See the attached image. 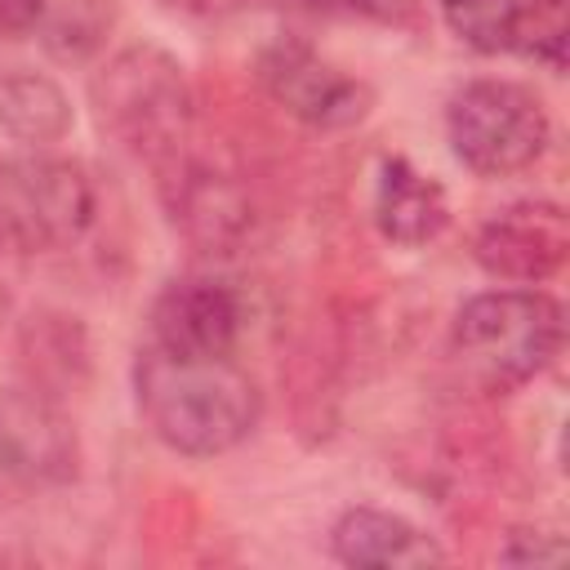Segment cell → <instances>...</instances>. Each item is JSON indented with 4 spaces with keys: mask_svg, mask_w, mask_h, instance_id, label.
Returning <instances> with one entry per match:
<instances>
[{
    "mask_svg": "<svg viewBox=\"0 0 570 570\" xmlns=\"http://www.w3.org/2000/svg\"><path fill=\"white\" fill-rule=\"evenodd\" d=\"M0 129L22 147H53L71 129V102L45 71H0Z\"/></svg>",
    "mask_w": 570,
    "mask_h": 570,
    "instance_id": "obj_13",
    "label": "cell"
},
{
    "mask_svg": "<svg viewBox=\"0 0 570 570\" xmlns=\"http://www.w3.org/2000/svg\"><path fill=\"white\" fill-rule=\"evenodd\" d=\"M472 254L494 281L539 285L557 276L570 254V218L557 200H517L481 223Z\"/></svg>",
    "mask_w": 570,
    "mask_h": 570,
    "instance_id": "obj_8",
    "label": "cell"
},
{
    "mask_svg": "<svg viewBox=\"0 0 570 570\" xmlns=\"http://www.w3.org/2000/svg\"><path fill=\"white\" fill-rule=\"evenodd\" d=\"M45 18V0H0V31L4 36H22L31 27H40Z\"/></svg>",
    "mask_w": 570,
    "mask_h": 570,
    "instance_id": "obj_18",
    "label": "cell"
},
{
    "mask_svg": "<svg viewBox=\"0 0 570 570\" xmlns=\"http://www.w3.org/2000/svg\"><path fill=\"white\" fill-rule=\"evenodd\" d=\"M445 223H450V205H445V191L436 178H428L423 169H414L401 156L379 165L374 227L392 245H428L445 232Z\"/></svg>",
    "mask_w": 570,
    "mask_h": 570,
    "instance_id": "obj_12",
    "label": "cell"
},
{
    "mask_svg": "<svg viewBox=\"0 0 570 570\" xmlns=\"http://www.w3.org/2000/svg\"><path fill=\"white\" fill-rule=\"evenodd\" d=\"M89 102L102 134L151 165H169L187 142L191 85L183 62L160 45H129L111 53L89 80Z\"/></svg>",
    "mask_w": 570,
    "mask_h": 570,
    "instance_id": "obj_3",
    "label": "cell"
},
{
    "mask_svg": "<svg viewBox=\"0 0 570 570\" xmlns=\"http://www.w3.org/2000/svg\"><path fill=\"white\" fill-rule=\"evenodd\" d=\"M178 174L169 178V218L183 232V240L200 254H232L245 245L254 227V205L249 191L209 165L191 160H169Z\"/></svg>",
    "mask_w": 570,
    "mask_h": 570,
    "instance_id": "obj_10",
    "label": "cell"
},
{
    "mask_svg": "<svg viewBox=\"0 0 570 570\" xmlns=\"http://www.w3.org/2000/svg\"><path fill=\"white\" fill-rule=\"evenodd\" d=\"M445 27L476 53H503L517 45L521 0H441Z\"/></svg>",
    "mask_w": 570,
    "mask_h": 570,
    "instance_id": "obj_14",
    "label": "cell"
},
{
    "mask_svg": "<svg viewBox=\"0 0 570 570\" xmlns=\"http://www.w3.org/2000/svg\"><path fill=\"white\" fill-rule=\"evenodd\" d=\"M134 396L151 436L187 459L236 450L263 414L258 383L232 356H183L156 343L138 352Z\"/></svg>",
    "mask_w": 570,
    "mask_h": 570,
    "instance_id": "obj_1",
    "label": "cell"
},
{
    "mask_svg": "<svg viewBox=\"0 0 570 570\" xmlns=\"http://www.w3.org/2000/svg\"><path fill=\"white\" fill-rule=\"evenodd\" d=\"M330 552L352 570H419L445 561V548L428 530L383 508H347L330 530Z\"/></svg>",
    "mask_w": 570,
    "mask_h": 570,
    "instance_id": "obj_11",
    "label": "cell"
},
{
    "mask_svg": "<svg viewBox=\"0 0 570 570\" xmlns=\"http://www.w3.org/2000/svg\"><path fill=\"white\" fill-rule=\"evenodd\" d=\"M566 338L561 303L543 289L472 294L450 325V356L468 387L503 396L552 365Z\"/></svg>",
    "mask_w": 570,
    "mask_h": 570,
    "instance_id": "obj_2",
    "label": "cell"
},
{
    "mask_svg": "<svg viewBox=\"0 0 570 570\" xmlns=\"http://www.w3.org/2000/svg\"><path fill=\"white\" fill-rule=\"evenodd\" d=\"M548 111L534 89L517 80H468L445 102L450 151L481 178L530 169L548 147Z\"/></svg>",
    "mask_w": 570,
    "mask_h": 570,
    "instance_id": "obj_4",
    "label": "cell"
},
{
    "mask_svg": "<svg viewBox=\"0 0 570 570\" xmlns=\"http://www.w3.org/2000/svg\"><path fill=\"white\" fill-rule=\"evenodd\" d=\"M512 49L561 71L566 67V0H521V22H517Z\"/></svg>",
    "mask_w": 570,
    "mask_h": 570,
    "instance_id": "obj_15",
    "label": "cell"
},
{
    "mask_svg": "<svg viewBox=\"0 0 570 570\" xmlns=\"http://www.w3.org/2000/svg\"><path fill=\"white\" fill-rule=\"evenodd\" d=\"M165 9H174V13H187V18H223V13H232L240 0H160Z\"/></svg>",
    "mask_w": 570,
    "mask_h": 570,
    "instance_id": "obj_19",
    "label": "cell"
},
{
    "mask_svg": "<svg viewBox=\"0 0 570 570\" xmlns=\"http://www.w3.org/2000/svg\"><path fill=\"white\" fill-rule=\"evenodd\" d=\"M245 330V298L218 276H178L151 303V343L183 356H232Z\"/></svg>",
    "mask_w": 570,
    "mask_h": 570,
    "instance_id": "obj_9",
    "label": "cell"
},
{
    "mask_svg": "<svg viewBox=\"0 0 570 570\" xmlns=\"http://www.w3.org/2000/svg\"><path fill=\"white\" fill-rule=\"evenodd\" d=\"M76 472V428L49 392H0V508H18Z\"/></svg>",
    "mask_w": 570,
    "mask_h": 570,
    "instance_id": "obj_6",
    "label": "cell"
},
{
    "mask_svg": "<svg viewBox=\"0 0 570 570\" xmlns=\"http://www.w3.org/2000/svg\"><path fill=\"white\" fill-rule=\"evenodd\" d=\"M258 80L294 120L312 129H347L365 120L374 94L365 80L347 76L343 67L325 62L303 40H276L258 53Z\"/></svg>",
    "mask_w": 570,
    "mask_h": 570,
    "instance_id": "obj_7",
    "label": "cell"
},
{
    "mask_svg": "<svg viewBox=\"0 0 570 570\" xmlns=\"http://www.w3.org/2000/svg\"><path fill=\"white\" fill-rule=\"evenodd\" d=\"M303 4L361 13V18H379V22H410V13H414V0H303Z\"/></svg>",
    "mask_w": 570,
    "mask_h": 570,
    "instance_id": "obj_17",
    "label": "cell"
},
{
    "mask_svg": "<svg viewBox=\"0 0 570 570\" xmlns=\"http://www.w3.org/2000/svg\"><path fill=\"white\" fill-rule=\"evenodd\" d=\"M566 539L561 534H548V530H512L508 543L499 548V561L508 566H557L566 561Z\"/></svg>",
    "mask_w": 570,
    "mask_h": 570,
    "instance_id": "obj_16",
    "label": "cell"
},
{
    "mask_svg": "<svg viewBox=\"0 0 570 570\" xmlns=\"http://www.w3.org/2000/svg\"><path fill=\"white\" fill-rule=\"evenodd\" d=\"M94 223V183L76 160L13 156L0 160V249L49 254Z\"/></svg>",
    "mask_w": 570,
    "mask_h": 570,
    "instance_id": "obj_5",
    "label": "cell"
}]
</instances>
